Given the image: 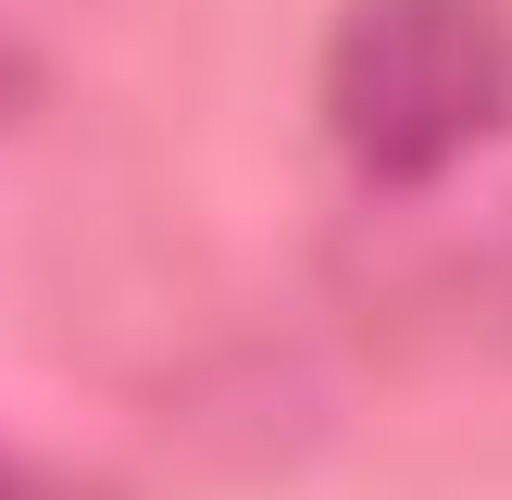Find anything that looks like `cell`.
I'll return each mask as SVG.
<instances>
[{"instance_id":"obj_3","label":"cell","mask_w":512,"mask_h":500,"mask_svg":"<svg viewBox=\"0 0 512 500\" xmlns=\"http://www.w3.org/2000/svg\"><path fill=\"white\" fill-rule=\"evenodd\" d=\"M0 500H100V488H63V475H38V463H0Z\"/></svg>"},{"instance_id":"obj_1","label":"cell","mask_w":512,"mask_h":500,"mask_svg":"<svg viewBox=\"0 0 512 500\" xmlns=\"http://www.w3.org/2000/svg\"><path fill=\"white\" fill-rule=\"evenodd\" d=\"M325 125L375 188H425L512 125L500 0H350L325 38Z\"/></svg>"},{"instance_id":"obj_2","label":"cell","mask_w":512,"mask_h":500,"mask_svg":"<svg viewBox=\"0 0 512 500\" xmlns=\"http://www.w3.org/2000/svg\"><path fill=\"white\" fill-rule=\"evenodd\" d=\"M25 100H38V50H25V38H13V25H0V125H13V113H25Z\"/></svg>"}]
</instances>
